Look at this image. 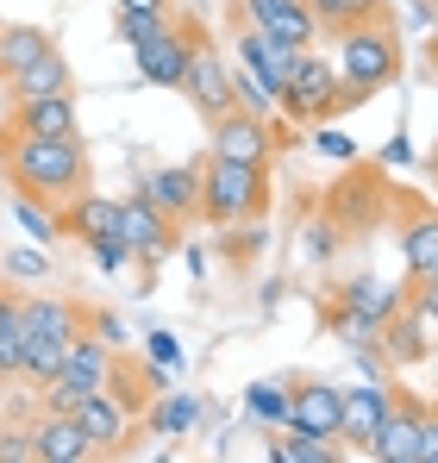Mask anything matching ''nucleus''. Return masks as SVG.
I'll list each match as a JSON object with an SVG mask.
<instances>
[{
	"label": "nucleus",
	"mask_w": 438,
	"mask_h": 463,
	"mask_svg": "<svg viewBox=\"0 0 438 463\" xmlns=\"http://www.w3.org/2000/svg\"><path fill=\"white\" fill-rule=\"evenodd\" d=\"M0 175L13 182V194H38L51 207L75 201L94 182L81 138H25L13 126H0Z\"/></svg>",
	"instance_id": "obj_1"
},
{
	"label": "nucleus",
	"mask_w": 438,
	"mask_h": 463,
	"mask_svg": "<svg viewBox=\"0 0 438 463\" xmlns=\"http://www.w3.org/2000/svg\"><path fill=\"white\" fill-rule=\"evenodd\" d=\"M81 332H88V307H75L63 295H19V338H25V376L32 383L63 370V357Z\"/></svg>",
	"instance_id": "obj_2"
},
{
	"label": "nucleus",
	"mask_w": 438,
	"mask_h": 463,
	"mask_svg": "<svg viewBox=\"0 0 438 463\" xmlns=\"http://www.w3.org/2000/svg\"><path fill=\"white\" fill-rule=\"evenodd\" d=\"M270 207V175L263 163H232V156H214L201 163V220L219 232H238L244 220H263Z\"/></svg>",
	"instance_id": "obj_3"
},
{
	"label": "nucleus",
	"mask_w": 438,
	"mask_h": 463,
	"mask_svg": "<svg viewBox=\"0 0 438 463\" xmlns=\"http://www.w3.org/2000/svg\"><path fill=\"white\" fill-rule=\"evenodd\" d=\"M401 76V38H395V19L376 13L338 32V88H351V100H369L376 88Z\"/></svg>",
	"instance_id": "obj_4"
},
{
	"label": "nucleus",
	"mask_w": 438,
	"mask_h": 463,
	"mask_svg": "<svg viewBox=\"0 0 438 463\" xmlns=\"http://www.w3.org/2000/svg\"><path fill=\"white\" fill-rule=\"evenodd\" d=\"M338 81H332V63L307 44L300 51V63H294V76H289V88L276 94V107H282V119L289 126H319V119H338L345 107H351V88L345 94H332Z\"/></svg>",
	"instance_id": "obj_5"
},
{
	"label": "nucleus",
	"mask_w": 438,
	"mask_h": 463,
	"mask_svg": "<svg viewBox=\"0 0 438 463\" xmlns=\"http://www.w3.org/2000/svg\"><path fill=\"white\" fill-rule=\"evenodd\" d=\"M182 94H188V107H195L207 126L232 113V63L219 57V44L201 25H188V76H182Z\"/></svg>",
	"instance_id": "obj_6"
},
{
	"label": "nucleus",
	"mask_w": 438,
	"mask_h": 463,
	"mask_svg": "<svg viewBox=\"0 0 438 463\" xmlns=\"http://www.w3.org/2000/svg\"><path fill=\"white\" fill-rule=\"evenodd\" d=\"M119 238H126V250H132V263H145L157 269L163 257H176V244H182V226L150 201L145 188H132L126 201H119Z\"/></svg>",
	"instance_id": "obj_7"
},
{
	"label": "nucleus",
	"mask_w": 438,
	"mask_h": 463,
	"mask_svg": "<svg viewBox=\"0 0 438 463\" xmlns=\"http://www.w3.org/2000/svg\"><path fill=\"white\" fill-rule=\"evenodd\" d=\"M276 145H294V126L282 119V138H276V126L270 119H257V113H244V107H232L225 119H214V156H232V163H270Z\"/></svg>",
	"instance_id": "obj_8"
},
{
	"label": "nucleus",
	"mask_w": 438,
	"mask_h": 463,
	"mask_svg": "<svg viewBox=\"0 0 438 463\" xmlns=\"http://www.w3.org/2000/svg\"><path fill=\"white\" fill-rule=\"evenodd\" d=\"M232 51H238V63L263 81L270 94H282V88H289V76H294V63H300V44H289V38H270V32L244 25V19H232Z\"/></svg>",
	"instance_id": "obj_9"
},
{
	"label": "nucleus",
	"mask_w": 438,
	"mask_h": 463,
	"mask_svg": "<svg viewBox=\"0 0 438 463\" xmlns=\"http://www.w3.org/2000/svg\"><path fill=\"white\" fill-rule=\"evenodd\" d=\"M188 25L195 19H163L150 38H138L132 44V70L150 81V88H182V76H188Z\"/></svg>",
	"instance_id": "obj_10"
},
{
	"label": "nucleus",
	"mask_w": 438,
	"mask_h": 463,
	"mask_svg": "<svg viewBox=\"0 0 438 463\" xmlns=\"http://www.w3.org/2000/svg\"><path fill=\"white\" fill-rule=\"evenodd\" d=\"M75 420H81V432H88L94 458H119V451L132 445V426H138V413H132V407H126L113 388H94V394H81Z\"/></svg>",
	"instance_id": "obj_11"
},
{
	"label": "nucleus",
	"mask_w": 438,
	"mask_h": 463,
	"mask_svg": "<svg viewBox=\"0 0 438 463\" xmlns=\"http://www.w3.org/2000/svg\"><path fill=\"white\" fill-rule=\"evenodd\" d=\"M232 19H244V25H257V32H270V38H289V44H319V13L307 6V0H232Z\"/></svg>",
	"instance_id": "obj_12"
},
{
	"label": "nucleus",
	"mask_w": 438,
	"mask_h": 463,
	"mask_svg": "<svg viewBox=\"0 0 438 463\" xmlns=\"http://www.w3.org/2000/svg\"><path fill=\"white\" fill-rule=\"evenodd\" d=\"M388 401H395V383H351L345 388V413H338V445L345 451H357L364 458L369 445H376V432H382V420H388Z\"/></svg>",
	"instance_id": "obj_13"
},
{
	"label": "nucleus",
	"mask_w": 438,
	"mask_h": 463,
	"mask_svg": "<svg viewBox=\"0 0 438 463\" xmlns=\"http://www.w3.org/2000/svg\"><path fill=\"white\" fill-rule=\"evenodd\" d=\"M289 426L313 439H338V413H345V388L332 376H289Z\"/></svg>",
	"instance_id": "obj_14"
},
{
	"label": "nucleus",
	"mask_w": 438,
	"mask_h": 463,
	"mask_svg": "<svg viewBox=\"0 0 438 463\" xmlns=\"http://www.w3.org/2000/svg\"><path fill=\"white\" fill-rule=\"evenodd\" d=\"M420 420H426V401L414 388H395L388 420H382V432H376V445H369L364 458L369 463H414V451H420Z\"/></svg>",
	"instance_id": "obj_15"
},
{
	"label": "nucleus",
	"mask_w": 438,
	"mask_h": 463,
	"mask_svg": "<svg viewBox=\"0 0 438 463\" xmlns=\"http://www.w3.org/2000/svg\"><path fill=\"white\" fill-rule=\"evenodd\" d=\"M438 319L420 301H407V307L395 313V319H382V357H388V370H414V364H426L433 357V338Z\"/></svg>",
	"instance_id": "obj_16"
},
{
	"label": "nucleus",
	"mask_w": 438,
	"mask_h": 463,
	"mask_svg": "<svg viewBox=\"0 0 438 463\" xmlns=\"http://www.w3.org/2000/svg\"><path fill=\"white\" fill-rule=\"evenodd\" d=\"M13 132L25 138H81V119H75V94H38V100H6V119Z\"/></svg>",
	"instance_id": "obj_17"
},
{
	"label": "nucleus",
	"mask_w": 438,
	"mask_h": 463,
	"mask_svg": "<svg viewBox=\"0 0 438 463\" xmlns=\"http://www.w3.org/2000/svg\"><path fill=\"white\" fill-rule=\"evenodd\" d=\"M138 188H145V194L163 207V213H169V220H176V226H182V220H201V163H169V169H150Z\"/></svg>",
	"instance_id": "obj_18"
},
{
	"label": "nucleus",
	"mask_w": 438,
	"mask_h": 463,
	"mask_svg": "<svg viewBox=\"0 0 438 463\" xmlns=\"http://www.w3.org/2000/svg\"><path fill=\"white\" fill-rule=\"evenodd\" d=\"M25 432H32L38 463H88V458H94V445H88V432H81L75 413H38Z\"/></svg>",
	"instance_id": "obj_19"
},
{
	"label": "nucleus",
	"mask_w": 438,
	"mask_h": 463,
	"mask_svg": "<svg viewBox=\"0 0 438 463\" xmlns=\"http://www.w3.org/2000/svg\"><path fill=\"white\" fill-rule=\"evenodd\" d=\"M401 257H407V282L420 288L426 276L438 269V213L407 201V220H401Z\"/></svg>",
	"instance_id": "obj_20"
},
{
	"label": "nucleus",
	"mask_w": 438,
	"mask_h": 463,
	"mask_svg": "<svg viewBox=\"0 0 438 463\" xmlns=\"http://www.w3.org/2000/svg\"><path fill=\"white\" fill-rule=\"evenodd\" d=\"M63 232H75L81 244H100V238H119V201L113 194H94V188H81L75 201H63Z\"/></svg>",
	"instance_id": "obj_21"
},
{
	"label": "nucleus",
	"mask_w": 438,
	"mask_h": 463,
	"mask_svg": "<svg viewBox=\"0 0 438 463\" xmlns=\"http://www.w3.org/2000/svg\"><path fill=\"white\" fill-rule=\"evenodd\" d=\"M119 357H126V351H113V345H100L94 332H81V338L70 345V357H63V370H57V376H70V383L81 388V394H94V388H107V383H113Z\"/></svg>",
	"instance_id": "obj_22"
},
{
	"label": "nucleus",
	"mask_w": 438,
	"mask_h": 463,
	"mask_svg": "<svg viewBox=\"0 0 438 463\" xmlns=\"http://www.w3.org/2000/svg\"><path fill=\"white\" fill-rule=\"evenodd\" d=\"M407 301H414V282H382V276H351L338 288V307H357L369 319H395Z\"/></svg>",
	"instance_id": "obj_23"
},
{
	"label": "nucleus",
	"mask_w": 438,
	"mask_h": 463,
	"mask_svg": "<svg viewBox=\"0 0 438 463\" xmlns=\"http://www.w3.org/2000/svg\"><path fill=\"white\" fill-rule=\"evenodd\" d=\"M201 420V394H182V388H157L145 407V432L150 439H188Z\"/></svg>",
	"instance_id": "obj_24"
},
{
	"label": "nucleus",
	"mask_w": 438,
	"mask_h": 463,
	"mask_svg": "<svg viewBox=\"0 0 438 463\" xmlns=\"http://www.w3.org/2000/svg\"><path fill=\"white\" fill-rule=\"evenodd\" d=\"M6 88V100H38V94H75V70L63 51H44L32 70H19L13 81H0Z\"/></svg>",
	"instance_id": "obj_25"
},
{
	"label": "nucleus",
	"mask_w": 438,
	"mask_h": 463,
	"mask_svg": "<svg viewBox=\"0 0 438 463\" xmlns=\"http://www.w3.org/2000/svg\"><path fill=\"white\" fill-rule=\"evenodd\" d=\"M44 51H57V38L44 25H6L0 19V81H13L19 70H32Z\"/></svg>",
	"instance_id": "obj_26"
},
{
	"label": "nucleus",
	"mask_w": 438,
	"mask_h": 463,
	"mask_svg": "<svg viewBox=\"0 0 438 463\" xmlns=\"http://www.w3.org/2000/svg\"><path fill=\"white\" fill-rule=\"evenodd\" d=\"M289 439H270V458L276 463H338L345 458V445L338 439H313V432H300V426H282Z\"/></svg>",
	"instance_id": "obj_27"
},
{
	"label": "nucleus",
	"mask_w": 438,
	"mask_h": 463,
	"mask_svg": "<svg viewBox=\"0 0 438 463\" xmlns=\"http://www.w3.org/2000/svg\"><path fill=\"white\" fill-rule=\"evenodd\" d=\"M25 376V338H19V295H0V383Z\"/></svg>",
	"instance_id": "obj_28"
},
{
	"label": "nucleus",
	"mask_w": 438,
	"mask_h": 463,
	"mask_svg": "<svg viewBox=\"0 0 438 463\" xmlns=\"http://www.w3.org/2000/svg\"><path fill=\"white\" fill-rule=\"evenodd\" d=\"M244 407H251V420H257V426H276V432H282V426H289V383H251L244 388Z\"/></svg>",
	"instance_id": "obj_29"
},
{
	"label": "nucleus",
	"mask_w": 438,
	"mask_h": 463,
	"mask_svg": "<svg viewBox=\"0 0 438 463\" xmlns=\"http://www.w3.org/2000/svg\"><path fill=\"white\" fill-rule=\"evenodd\" d=\"M13 220H19V232H32V244L63 238V220H57L51 201H38V194H13Z\"/></svg>",
	"instance_id": "obj_30"
},
{
	"label": "nucleus",
	"mask_w": 438,
	"mask_h": 463,
	"mask_svg": "<svg viewBox=\"0 0 438 463\" xmlns=\"http://www.w3.org/2000/svg\"><path fill=\"white\" fill-rule=\"evenodd\" d=\"M313 13H319V25H332V32H345V25H357V19H376V13H388L382 0H307Z\"/></svg>",
	"instance_id": "obj_31"
},
{
	"label": "nucleus",
	"mask_w": 438,
	"mask_h": 463,
	"mask_svg": "<svg viewBox=\"0 0 438 463\" xmlns=\"http://www.w3.org/2000/svg\"><path fill=\"white\" fill-rule=\"evenodd\" d=\"M232 107H244V113H257V119H270V113H276V94H270L263 81L251 76L244 63H238V70H232Z\"/></svg>",
	"instance_id": "obj_32"
},
{
	"label": "nucleus",
	"mask_w": 438,
	"mask_h": 463,
	"mask_svg": "<svg viewBox=\"0 0 438 463\" xmlns=\"http://www.w3.org/2000/svg\"><path fill=\"white\" fill-rule=\"evenodd\" d=\"M332 332H338L351 351H364V345H382V319H369V313H357V307H338V313H332Z\"/></svg>",
	"instance_id": "obj_33"
},
{
	"label": "nucleus",
	"mask_w": 438,
	"mask_h": 463,
	"mask_svg": "<svg viewBox=\"0 0 438 463\" xmlns=\"http://www.w3.org/2000/svg\"><path fill=\"white\" fill-rule=\"evenodd\" d=\"M0 269H6V276H13V282H44V276H51V257H44V250H38V244H13V250H6V263H0Z\"/></svg>",
	"instance_id": "obj_34"
},
{
	"label": "nucleus",
	"mask_w": 438,
	"mask_h": 463,
	"mask_svg": "<svg viewBox=\"0 0 438 463\" xmlns=\"http://www.w3.org/2000/svg\"><path fill=\"white\" fill-rule=\"evenodd\" d=\"M88 332H94L100 345H113V351H126V345H132L126 319H119V313H107V307H88Z\"/></svg>",
	"instance_id": "obj_35"
},
{
	"label": "nucleus",
	"mask_w": 438,
	"mask_h": 463,
	"mask_svg": "<svg viewBox=\"0 0 438 463\" xmlns=\"http://www.w3.org/2000/svg\"><path fill=\"white\" fill-rule=\"evenodd\" d=\"M157 25H163V13H119V6H113V38H119V44H138Z\"/></svg>",
	"instance_id": "obj_36"
},
{
	"label": "nucleus",
	"mask_w": 438,
	"mask_h": 463,
	"mask_svg": "<svg viewBox=\"0 0 438 463\" xmlns=\"http://www.w3.org/2000/svg\"><path fill=\"white\" fill-rule=\"evenodd\" d=\"M313 145H319V156H326V163H351V156H357V145H351V138H345V132H338L332 119H319Z\"/></svg>",
	"instance_id": "obj_37"
},
{
	"label": "nucleus",
	"mask_w": 438,
	"mask_h": 463,
	"mask_svg": "<svg viewBox=\"0 0 438 463\" xmlns=\"http://www.w3.org/2000/svg\"><path fill=\"white\" fill-rule=\"evenodd\" d=\"M0 463H38V451H32V432H25V426L0 432Z\"/></svg>",
	"instance_id": "obj_38"
},
{
	"label": "nucleus",
	"mask_w": 438,
	"mask_h": 463,
	"mask_svg": "<svg viewBox=\"0 0 438 463\" xmlns=\"http://www.w3.org/2000/svg\"><path fill=\"white\" fill-rule=\"evenodd\" d=\"M88 250H94V263H100V269H107V276H113V269H126V263H132V250H126V238H100V244H88Z\"/></svg>",
	"instance_id": "obj_39"
},
{
	"label": "nucleus",
	"mask_w": 438,
	"mask_h": 463,
	"mask_svg": "<svg viewBox=\"0 0 438 463\" xmlns=\"http://www.w3.org/2000/svg\"><path fill=\"white\" fill-rule=\"evenodd\" d=\"M414 463H438V407H426V420H420V451Z\"/></svg>",
	"instance_id": "obj_40"
},
{
	"label": "nucleus",
	"mask_w": 438,
	"mask_h": 463,
	"mask_svg": "<svg viewBox=\"0 0 438 463\" xmlns=\"http://www.w3.org/2000/svg\"><path fill=\"white\" fill-rule=\"evenodd\" d=\"M150 364H163V370H176V364H182V345H176L169 332H150Z\"/></svg>",
	"instance_id": "obj_41"
},
{
	"label": "nucleus",
	"mask_w": 438,
	"mask_h": 463,
	"mask_svg": "<svg viewBox=\"0 0 438 463\" xmlns=\"http://www.w3.org/2000/svg\"><path fill=\"white\" fill-rule=\"evenodd\" d=\"M113 6H119V13H163V19H169L176 0H113Z\"/></svg>",
	"instance_id": "obj_42"
},
{
	"label": "nucleus",
	"mask_w": 438,
	"mask_h": 463,
	"mask_svg": "<svg viewBox=\"0 0 438 463\" xmlns=\"http://www.w3.org/2000/svg\"><path fill=\"white\" fill-rule=\"evenodd\" d=\"M414 301H420V307H426V313L438 319V269L426 276V282H420V288H414Z\"/></svg>",
	"instance_id": "obj_43"
},
{
	"label": "nucleus",
	"mask_w": 438,
	"mask_h": 463,
	"mask_svg": "<svg viewBox=\"0 0 438 463\" xmlns=\"http://www.w3.org/2000/svg\"><path fill=\"white\" fill-rule=\"evenodd\" d=\"M433 175H438V151H433Z\"/></svg>",
	"instance_id": "obj_44"
},
{
	"label": "nucleus",
	"mask_w": 438,
	"mask_h": 463,
	"mask_svg": "<svg viewBox=\"0 0 438 463\" xmlns=\"http://www.w3.org/2000/svg\"><path fill=\"white\" fill-rule=\"evenodd\" d=\"M0 119H6V107H0Z\"/></svg>",
	"instance_id": "obj_45"
},
{
	"label": "nucleus",
	"mask_w": 438,
	"mask_h": 463,
	"mask_svg": "<svg viewBox=\"0 0 438 463\" xmlns=\"http://www.w3.org/2000/svg\"><path fill=\"white\" fill-rule=\"evenodd\" d=\"M188 6H201V0H188Z\"/></svg>",
	"instance_id": "obj_46"
},
{
	"label": "nucleus",
	"mask_w": 438,
	"mask_h": 463,
	"mask_svg": "<svg viewBox=\"0 0 438 463\" xmlns=\"http://www.w3.org/2000/svg\"><path fill=\"white\" fill-rule=\"evenodd\" d=\"M382 6H395V0H382Z\"/></svg>",
	"instance_id": "obj_47"
}]
</instances>
